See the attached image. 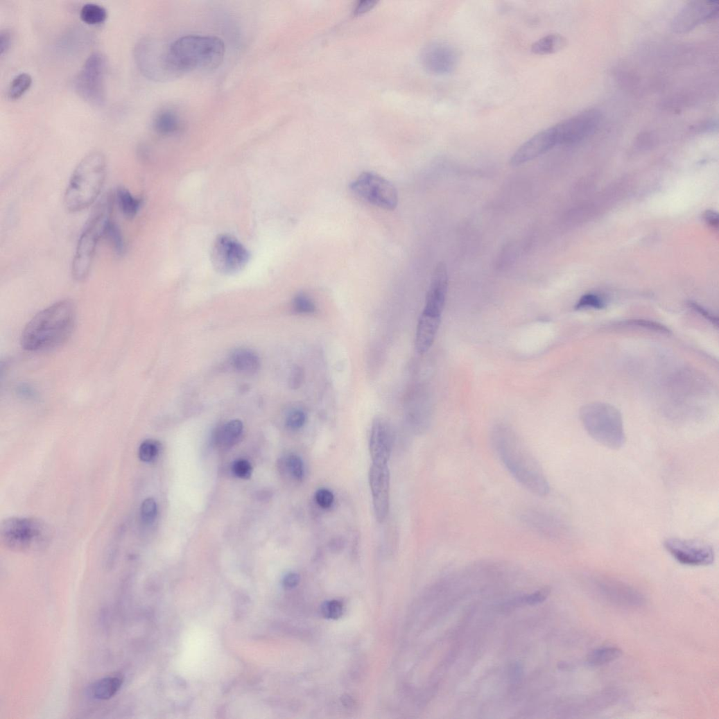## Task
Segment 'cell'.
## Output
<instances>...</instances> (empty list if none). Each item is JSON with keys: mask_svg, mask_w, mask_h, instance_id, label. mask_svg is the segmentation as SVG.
I'll list each match as a JSON object with an SVG mask.
<instances>
[{"mask_svg": "<svg viewBox=\"0 0 719 719\" xmlns=\"http://www.w3.org/2000/svg\"><path fill=\"white\" fill-rule=\"evenodd\" d=\"M491 441L497 457L523 487L538 496L549 492V483L541 465L512 428L496 425L492 431Z\"/></svg>", "mask_w": 719, "mask_h": 719, "instance_id": "obj_1", "label": "cell"}, {"mask_svg": "<svg viewBox=\"0 0 719 719\" xmlns=\"http://www.w3.org/2000/svg\"><path fill=\"white\" fill-rule=\"evenodd\" d=\"M76 321L73 303L63 300L39 312L27 324L21 336L24 349L37 352L57 347L72 335Z\"/></svg>", "mask_w": 719, "mask_h": 719, "instance_id": "obj_2", "label": "cell"}, {"mask_svg": "<svg viewBox=\"0 0 719 719\" xmlns=\"http://www.w3.org/2000/svg\"><path fill=\"white\" fill-rule=\"evenodd\" d=\"M173 64L182 76L196 71H209L223 64L225 45L215 36L186 35L169 43Z\"/></svg>", "mask_w": 719, "mask_h": 719, "instance_id": "obj_3", "label": "cell"}, {"mask_svg": "<svg viewBox=\"0 0 719 719\" xmlns=\"http://www.w3.org/2000/svg\"><path fill=\"white\" fill-rule=\"evenodd\" d=\"M107 173V162L100 151L86 155L75 168L64 195V205L71 212L87 209L98 198Z\"/></svg>", "mask_w": 719, "mask_h": 719, "instance_id": "obj_4", "label": "cell"}, {"mask_svg": "<svg viewBox=\"0 0 719 719\" xmlns=\"http://www.w3.org/2000/svg\"><path fill=\"white\" fill-rule=\"evenodd\" d=\"M580 419L589 435L604 447L619 450L625 445L623 417L614 406L603 403L588 404L581 409Z\"/></svg>", "mask_w": 719, "mask_h": 719, "instance_id": "obj_5", "label": "cell"}, {"mask_svg": "<svg viewBox=\"0 0 719 719\" xmlns=\"http://www.w3.org/2000/svg\"><path fill=\"white\" fill-rule=\"evenodd\" d=\"M51 530L44 521L31 517H10L0 526V539L5 546L17 552H34L51 541Z\"/></svg>", "mask_w": 719, "mask_h": 719, "instance_id": "obj_6", "label": "cell"}, {"mask_svg": "<svg viewBox=\"0 0 719 719\" xmlns=\"http://www.w3.org/2000/svg\"><path fill=\"white\" fill-rule=\"evenodd\" d=\"M136 64L142 74L155 82H168L181 77L170 56L169 44L146 37L135 46Z\"/></svg>", "mask_w": 719, "mask_h": 719, "instance_id": "obj_7", "label": "cell"}, {"mask_svg": "<svg viewBox=\"0 0 719 719\" xmlns=\"http://www.w3.org/2000/svg\"><path fill=\"white\" fill-rule=\"evenodd\" d=\"M104 209L92 217L78 240L72 262L73 278L78 282L88 278L98 241L103 238L107 221L110 218L109 207Z\"/></svg>", "mask_w": 719, "mask_h": 719, "instance_id": "obj_8", "label": "cell"}, {"mask_svg": "<svg viewBox=\"0 0 719 719\" xmlns=\"http://www.w3.org/2000/svg\"><path fill=\"white\" fill-rule=\"evenodd\" d=\"M106 60L101 53H94L85 62L75 81L78 96L93 106L105 102Z\"/></svg>", "mask_w": 719, "mask_h": 719, "instance_id": "obj_9", "label": "cell"}, {"mask_svg": "<svg viewBox=\"0 0 719 719\" xmlns=\"http://www.w3.org/2000/svg\"><path fill=\"white\" fill-rule=\"evenodd\" d=\"M350 190L358 198L385 210H395L398 205L395 187L381 176L365 172L352 182Z\"/></svg>", "mask_w": 719, "mask_h": 719, "instance_id": "obj_10", "label": "cell"}, {"mask_svg": "<svg viewBox=\"0 0 719 719\" xmlns=\"http://www.w3.org/2000/svg\"><path fill=\"white\" fill-rule=\"evenodd\" d=\"M250 252L236 239L220 235L215 240L211 250V261L215 270L225 275L240 272L248 263Z\"/></svg>", "mask_w": 719, "mask_h": 719, "instance_id": "obj_11", "label": "cell"}, {"mask_svg": "<svg viewBox=\"0 0 719 719\" xmlns=\"http://www.w3.org/2000/svg\"><path fill=\"white\" fill-rule=\"evenodd\" d=\"M601 121V114L596 109L585 110L552 127L557 145H572L592 135Z\"/></svg>", "mask_w": 719, "mask_h": 719, "instance_id": "obj_12", "label": "cell"}, {"mask_svg": "<svg viewBox=\"0 0 719 719\" xmlns=\"http://www.w3.org/2000/svg\"><path fill=\"white\" fill-rule=\"evenodd\" d=\"M666 550L679 563L689 566H707L715 560L709 544L697 539L669 538L664 542Z\"/></svg>", "mask_w": 719, "mask_h": 719, "instance_id": "obj_13", "label": "cell"}, {"mask_svg": "<svg viewBox=\"0 0 719 719\" xmlns=\"http://www.w3.org/2000/svg\"><path fill=\"white\" fill-rule=\"evenodd\" d=\"M420 62L429 73L442 76L453 72L460 62V53L451 44L442 41L428 43L422 50Z\"/></svg>", "mask_w": 719, "mask_h": 719, "instance_id": "obj_14", "label": "cell"}, {"mask_svg": "<svg viewBox=\"0 0 719 719\" xmlns=\"http://www.w3.org/2000/svg\"><path fill=\"white\" fill-rule=\"evenodd\" d=\"M374 514L381 523L388 516L390 505V472L388 465L372 464L369 473Z\"/></svg>", "mask_w": 719, "mask_h": 719, "instance_id": "obj_15", "label": "cell"}, {"mask_svg": "<svg viewBox=\"0 0 719 719\" xmlns=\"http://www.w3.org/2000/svg\"><path fill=\"white\" fill-rule=\"evenodd\" d=\"M520 519L532 532L548 539L558 538L564 530L560 519L545 509L526 508L521 512Z\"/></svg>", "mask_w": 719, "mask_h": 719, "instance_id": "obj_16", "label": "cell"}, {"mask_svg": "<svg viewBox=\"0 0 719 719\" xmlns=\"http://www.w3.org/2000/svg\"><path fill=\"white\" fill-rule=\"evenodd\" d=\"M557 146L553 128H548L534 135L522 144L513 154L510 164L512 167H519L551 150Z\"/></svg>", "mask_w": 719, "mask_h": 719, "instance_id": "obj_17", "label": "cell"}, {"mask_svg": "<svg viewBox=\"0 0 719 719\" xmlns=\"http://www.w3.org/2000/svg\"><path fill=\"white\" fill-rule=\"evenodd\" d=\"M392 447L393 438L390 426L383 419H375L372 423L370 438V453L372 464H388Z\"/></svg>", "mask_w": 719, "mask_h": 719, "instance_id": "obj_18", "label": "cell"}, {"mask_svg": "<svg viewBox=\"0 0 719 719\" xmlns=\"http://www.w3.org/2000/svg\"><path fill=\"white\" fill-rule=\"evenodd\" d=\"M448 288L449 274L447 265L444 263H439L432 276L424 310L441 315L445 306Z\"/></svg>", "mask_w": 719, "mask_h": 719, "instance_id": "obj_19", "label": "cell"}, {"mask_svg": "<svg viewBox=\"0 0 719 719\" xmlns=\"http://www.w3.org/2000/svg\"><path fill=\"white\" fill-rule=\"evenodd\" d=\"M718 3L693 2L685 7L675 20L674 29L685 32L695 27L717 14Z\"/></svg>", "mask_w": 719, "mask_h": 719, "instance_id": "obj_20", "label": "cell"}, {"mask_svg": "<svg viewBox=\"0 0 719 719\" xmlns=\"http://www.w3.org/2000/svg\"><path fill=\"white\" fill-rule=\"evenodd\" d=\"M441 315L423 311L416 330L415 347L419 354H426L435 340Z\"/></svg>", "mask_w": 719, "mask_h": 719, "instance_id": "obj_21", "label": "cell"}, {"mask_svg": "<svg viewBox=\"0 0 719 719\" xmlns=\"http://www.w3.org/2000/svg\"><path fill=\"white\" fill-rule=\"evenodd\" d=\"M599 590L607 598L622 605H640L641 595L623 583L614 580H603L598 583Z\"/></svg>", "mask_w": 719, "mask_h": 719, "instance_id": "obj_22", "label": "cell"}, {"mask_svg": "<svg viewBox=\"0 0 719 719\" xmlns=\"http://www.w3.org/2000/svg\"><path fill=\"white\" fill-rule=\"evenodd\" d=\"M153 128L159 135L170 136L180 132L182 123L173 110L164 109L155 114L153 120Z\"/></svg>", "mask_w": 719, "mask_h": 719, "instance_id": "obj_23", "label": "cell"}, {"mask_svg": "<svg viewBox=\"0 0 719 719\" xmlns=\"http://www.w3.org/2000/svg\"><path fill=\"white\" fill-rule=\"evenodd\" d=\"M123 679L120 676H110L94 682L89 688L90 695L98 700L114 698L121 690Z\"/></svg>", "mask_w": 719, "mask_h": 719, "instance_id": "obj_24", "label": "cell"}, {"mask_svg": "<svg viewBox=\"0 0 719 719\" xmlns=\"http://www.w3.org/2000/svg\"><path fill=\"white\" fill-rule=\"evenodd\" d=\"M231 363L237 371L246 374H254L261 365L257 354L247 349L234 351L231 356Z\"/></svg>", "mask_w": 719, "mask_h": 719, "instance_id": "obj_25", "label": "cell"}, {"mask_svg": "<svg viewBox=\"0 0 719 719\" xmlns=\"http://www.w3.org/2000/svg\"><path fill=\"white\" fill-rule=\"evenodd\" d=\"M243 431V424L241 420H232L216 431V442L227 447L232 446L241 437Z\"/></svg>", "mask_w": 719, "mask_h": 719, "instance_id": "obj_26", "label": "cell"}, {"mask_svg": "<svg viewBox=\"0 0 719 719\" xmlns=\"http://www.w3.org/2000/svg\"><path fill=\"white\" fill-rule=\"evenodd\" d=\"M566 44V39L559 34L548 35L535 42L531 47L537 55H548L562 50Z\"/></svg>", "mask_w": 719, "mask_h": 719, "instance_id": "obj_27", "label": "cell"}, {"mask_svg": "<svg viewBox=\"0 0 719 719\" xmlns=\"http://www.w3.org/2000/svg\"><path fill=\"white\" fill-rule=\"evenodd\" d=\"M116 200L121 212L128 218L135 217L142 205V200L133 196L125 188L118 190Z\"/></svg>", "mask_w": 719, "mask_h": 719, "instance_id": "obj_28", "label": "cell"}, {"mask_svg": "<svg viewBox=\"0 0 719 719\" xmlns=\"http://www.w3.org/2000/svg\"><path fill=\"white\" fill-rule=\"evenodd\" d=\"M623 651L616 647H603L591 651L587 661L591 666H602L618 659Z\"/></svg>", "mask_w": 719, "mask_h": 719, "instance_id": "obj_29", "label": "cell"}, {"mask_svg": "<svg viewBox=\"0 0 719 719\" xmlns=\"http://www.w3.org/2000/svg\"><path fill=\"white\" fill-rule=\"evenodd\" d=\"M103 238L106 239L110 244L112 245L118 255L123 254L125 247L121 231L115 221L110 218L107 221Z\"/></svg>", "mask_w": 719, "mask_h": 719, "instance_id": "obj_30", "label": "cell"}, {"mask_svg": "<svg viewBox=\"0 0 719 719\" xmlns=\"http://www.w3.org/2000/svg\"><path fill=\"white\" fill-rule=\"evenodd\" d=\"M80 16L83 22L94 26L105 22L107 17V12L103 7L99 5L88 3L82 8Z\"/></svg>", "mask_w": 719, "mask_h": 719, "instance_id": "obj_31", "label": "cell"}, {"mask_svg": "<svg viewBox=\"0 0 719 719\" xmlns=\"http://www.w3.org/2000/svg\"><path fill=\"white\" fill-rule=\"evenodd\" d=\"M33 78L31 75L24 73L16 76L11 82L8 89V97L12 101L19 99L31 88Z\"/></svg>", "mask_w": 719, "mask_h": 719, "instance_id": "obj_32", "label": "cell"}, {"mask_svg": "<svg viewBox=\"0 0 719 719\" xmlns=\"http://www.w3.org/2000/svg\"><path fill=\"white\" fill-rule=\"evenodd\" d=\"M160 449L161 444L159 441L147 439L141 442L139 448V458L145 463L153 462L158 457Z\"/></svg>", "mask_w": 719, "mask_h": 719, "instance_id": "obj_33", "label": "cell"}, {"mask_svg": "<svg viewBox=\"0 0 719 719\" xmlns=\"http://www.w3.org/2000/svg\"><path fill=\"white\" fill-rule=\"evenodd\" d=\"M140 515L142 522L145 525L152 524L157 514V505L155 499L152 497L144 501L140 508Z\"/></svg>", "mask_w": 719, "mask_h": 719, "instance_id": "obj_34", "label": "cell"}, {"mask_svg": "<svg viewBox=\"0 0 719 719\" xmlns=\"http://www.w3.org/2000/svg\"><path fill=\"white\" fill-rule=\"evenodd\" d=\"M293 306L297 313L301 314H311L316 310L313 300L304 293H299L295 297Z\"/></svg>", "mask_w": 719, "mask_h": 719, "instance_id": "obj_35", "label": "cell"}, {"mask_svg": "<svg viewBox=\"0 0 719 719\" xmlns=\"http://www.w3.org/2000/svg\"><path fill=\"white\" fill-rule=\"evenodd\" d=\"M321 613L327 619L337 620L343 614V605L336 600L327 601L322 605Z\"/></svg>", "mask_w": 719, "mask_h": 719, "instance_id": "obj_36", "label": "cell"}, {"mask_svg": "<svg viewBox=\"0 0 719 719\" xmlns=\"http://www.w3.org/2000/svg\"><path fill=\"white\" fill-rule=\"evenodd\" d=\"M605 306V303L601 297L594 294H587L580 299L575 309L577 310L603 309Z\"/></svg>", "mask_w": 719, "mask_h": 719, "instance_id": "obj_37", "label": "cell"}, {"mask_svg": "<svg viewBox=\"0 0 719 719\" xmlns=\"http://www.w3.org/2000/svg\"><path fill=\"white\" fill-rule=\"evenodd\" d=\"M286 467L291 476L297 480H302L304 476V468L302 459L296 456H290L286 460Z\"/></svg>", "mask_w": 719, "mask_h": 719, "instance_id": "obj_38", "label": "cell"}, {"mask_svg": "<svg viewBox=\"0 0 719 719\" xmlns=\"http://www.w3.org/2000/svg\"><path fill=\"white\" fill-rule=\"evenodd\" d=\"M623 324L627 325V326H633V327L636 326V327H643V328L648 329H650V330L658 331V333H664V334H669L670 333V329L668 328H667L666 327H665V326H664L662 324H660L659 323H657L655 322H652V321H649V320H633L626 321Z\"/></svg>", "mask_w": 719, "mask_h": 719, "instance_id": "obj_39", "label": "cell"}, {"mask_svg": "<svg viewBox=\"0 0 719 719\" xmlns=\"http://www.w3.org/2000/svg\"><path fill=\"white\" fill-rule=\"evenodd\" d=\"M306 421L305 413L300 409L292 410L287 417L286 425L292 430H298L304 426Z\"/></svg>", "mask_w": 719, "mask_h": 719, "instance_id": "obj_40", "label": "cell"}, {"mask_svg": "<svg viewBox=\"0 0 719 719\" xmlns=\"http://www.w3.org/2000/svg\"><path fill=\"white\" fill-rule=\"evenodd\" d=\"M315 499L317 504L320 508L328 509L333 505L335 496L333 493L330 490L325 488H320L315 492Z\"/></svg>", "mask_w": 719, "mask_h": 719, "instance_id": "obj_41", "label": "cell"}, {"mask_svg": "<svg viewBox=\"0 0 719 719\" xmlns=\"http://www.w3.org/2000/svg\"><path fill=\"white\" fill-rule=\"evenodd\" d=\"M232 471L238 478L249 479L252 473V467L248 461L239 460L233 463Z\"/></svg>", "mask_w": 719, "mask_h": 719, "instance_id": "obj_42", "label": "cell"}, {"mask_svg": "<svg viewBox=\"0 0 719 719\" xmlns=\"http://www.w3.org/2000/svg\"><path fill=\"white\" fill-rule=\"evenodd\" d=\"M550 593L548 587L543 588L532 594L523 597L525 604L533 605L542 603L546 599Z\"/></svg>", "mask_w": 719, "mask_h": 719, "instance_id": "obj_43", "label": "cell"}, {"mask_svg": "<svg viewBox=\"0 0 719 719\" xmlns=\"http://www.w3.org/2000/svg\"><path fill=\"white\" fill-rule=\"evenodd\" d=\"M304 379V372L300 367H295L290 375L289 383L293 390L299 389Z\"/></svg>", "mask_w": 719, "mask_h": 719, "instance_id": "obj_44", "label": "cell"}, {"mask_svg": "<svg viewBox=\"0 0 719 719\" xmlns=\"http://www.w3.org/2000/svg\"><path fill=\"white\" fill-rule=\"evenodd\" d=\"M688 305H689L690 308H691L693 310H694L696 313H698L700 315H701L702 316H703L706 320L709 321L712 324H713L716 327H718V318L714 317L707 310L704 309L703 307H702L701 306L698 305L696 303L689 302Z\"/></svg>", "mask_w": 719, "mask_h": 719, "instance_id": "obj_45", "label": "cell"}, {"mask_svg": "<svg viewBox=\"0 0 719 719\" xmlns=\"http://www.w3.org/2000/svg\"><path fill=\"white\" fill-rule=\"evenodd\" d=\"M11 35L8 31H2L0 33V55L3 57L9 51L11 46Z\"/></svg>", "mask_w": 719, "mask_h": 719, "instance_id": "obj_46", "label": "cell"}, {"mask_svg": "<svg viewBox=\"0 0 719 719\" xmlns=\"http://www.w3.org/2000/svg\"><path fill=\"white\" fill-rule=\"evenodd\" d=\"M300 582V576L296 573H290L287 575L284 580V584L287 588H293L296 587Z\"/></svg>", "mask_w": 719, "mask_h": 719, "instance_id": "obj_47", "label": "cell"}, {"mask_svg": "<svg viewBox=\"0 0 719 719\" xmlns=\"http://www.w3.org/2000/svg\"><path fill=\"white\" fill-rule=\"evenodd\" d=\"M376 3L374 1H362L356 6L355 14L361 15L371 10Z\"/></svg>", "mask_w": 719, "mask_h": 719, "instance_id": "obj_48", "label": "cell"}, {"mask_svg": "<svg viewBox=\"0 0 719 719\" xmlns=\"http://www.w3.org/2000/svg\"><path fill=\"white\" fill-rule=\"evenodd\" d=\"M704 218L707 224H709L713 227H718V217L716 212L712 211H707L704 214Z\"/></svg>", "mask_w": 719, "mask_h": 719, "instance_id": "obj_49", "label": "cell"}]
</instances>
